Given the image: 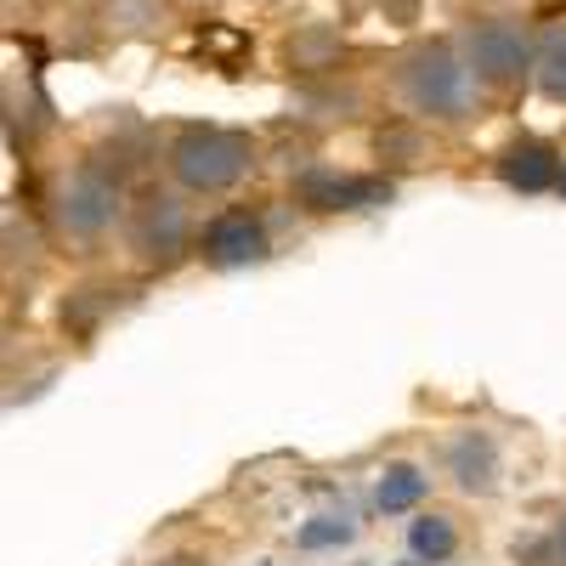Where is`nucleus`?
<instances>
[{
	"label": "nucleus",
	"mask_w": 566,
	"mask_h": 566,
	"mask_svg": "<svg viewBox=\"0 0 566 566\" xmlns=\"http://www.w3.org/2000/svg\"><path fill=\"white\" fill-rule=\"evenodd\" d=\"M459 52H464V63H470L482 91H510V85L533 80L538 34L510 12H488V18H470L459 29Z\"/></svg>",
	"instance_id": "5"
},
{
	"label": "nucleus",
	"mask_w": 566,
	"mask_h": 566,
	"mask_svg": "<svg viewBox=\"0 0 566 566\" xmlns=\"http://www.w3.org/2000/svg\"><path fill=\"white\" fill-rule=\"evenodd\" d=\"M391 85L413 119H437V125H459L482 103V85L470 74L459 40H413L391 69Z\"/></svg>",
	"instance_id": "1"
},
{
	"label": "nucleus",
	"mask_w": 566,
	"mask_h": 566,
	"mask_svg": "<svg viewBox=\"0 0 566 566\" xmlns=\"http://www.w3.org/2000/svg\"><path fill=\"white\" fill-rule=\"evenodd\" d=\"M176 0H103V29L114 40H159Z\"/></svg>",
	"instance_id": "13"
},
{
	"label": "nucleus",
	"mask_w": 566,
	"mask_h": 566,
	"mask_svg": "<svg viewBox=\"0 0 566 566\" xmlns=\"http://www.w3.org/2000/svg\"><path fill=\"white\" fill-rule=\"evenodd\" d=\"M549 549H555V566H566V510H560V522L549 527Z\"/></svg>",
	"instance_id": "20"
},
{
	"label": "nucleus",
	"mask_w": 566,
	"mask_h": 566,
	"mask_svg": "<svg viewBox=\"0 0 566 566\" xmlns=\"http://www.w3.org/2000/svg\"><path fill=\"white\" fill-rule=\"evenodd\" d=\"M125 250L148 272H176L187 255H199V227L181 187H148L125 210Z\"/></svg>",
	"instance_id": "4"
},
{
	"label": "nucleus",
	"mask_w": 566,
	"mask_h": 566,
	"mask_svg": "<svg viewBox=\"0 0 566 566\" xmlns=\"http://www.w3.org/2000/svg\"><path fill=\"white\" fill-rule=\"evenodd\" d=\"M266 255H272V232H266V216L250 205H227L199 227V261L210 272H244V266H261Z\"/></svg>",
	"instance_id": "7"
},
{
	"label": "nucleus",
	"mask_w": 566,
	"mask_h": 566,
	"mask_svg": "<svg viewBox=\"0 0 566 566\" xmlns=\"http://www.w3.org/2000/svg\"><path fill=\"white\" fill-rule=\"evenodd\" d=\"M368 108L363 85L346 80V74H328V80H301L295 97H290V114L301 125H352L357 114Z\"/></svg>",
	"instance_id": "11"
},
{
	"label": "nucleus",
	"mask_w": 566,
	"mask_h": 566,
	"mask_svg": "<svg viewBox=\"0 0 566 566\" xmlns=\"http://www.w3.org/2000/svg\"><path fill=\"white\" fill-rule=\"evenodd\" d=\"M437 159V142L424 130V119H386L374 130V165L386 176H408V170H424Z\"/></svg>",
	"instance_id": "12"
},
{
	"label": "nucleus",
	"mask_w": 566,
	"mask_h": 566,
	"mask_svg": "<svg viewBox=\"0 0 566 566\" xmlns=\"http://www.w3.org/2000/svg\"><path fill=\"white\" fill-rule=\"evenodd\" d=\"M176 7H187V12H199V7H221V0H176Z\"/></svg>",
	"instance_id": "21"
},
{
	"label": "nucleus",
	"mask_w": 566,
	"mask_h": 566,
	"mask_svg": "<svg viewBox=\"0 0 566 566\" xmlns=\"http://www.w3.org/2000/svg\"><path fill=\"white\" fill-rule=\"evenodd\" d=\"M380 18L397 23V29H413L419 23V0H380Z\"/></svg>",
	"instance_id": "19"
},
{
	"label": "nucleus",
	"mask_w": 566,
	"mask_h": 566,
	"mask_svg": "<svg viewBox=\"0 0 566 566\" xmlns=\"http://www.w3.org/2000/svg\"><path fill=\"white\" fill-rule=\"evenodd\" d=\"M261 7H283V0H261Z\"/></svg>",
	"instance_id": "23"
},
{
	"label": "nucleus",
	"mask_w": 566,
	"mask_h": 566,
	"mask_svg": "<svg viewBox=\"0 0 566 566\" xmlns=\"http://www.w3.org/2000/svg\"><path fill=\"white\" fill-rule=\"evenodd\" d=\"M114 295L119 290H80V295H69L63 301V328H74V335H97V323L119 306Z\"/></svg>",
	"instance_id": "17"
},
{
	"label": "nucleus",
	"mask_w": 566,
	"mask_h": 566,
	"mask_svg": "<svg viewBox=\"0 0 566 566\" xmlns=\"http://www.w3.org/2000/svg\"><path fill=\"white\" fill-rule=\"evenodd\" d=\"M453 549H459L453 515H442V510H419L413 522H408V555H413V560L442 566V560H453Z\"/></svg>",
	"instance_id": "16"
},
{
	"label": "nucleus",
	"mask_w": 566,
	"mask_h": 566,
	"mask_svg": "<svg viewBox=\"0 0 566 566\" xmlns=\"http://www.w3.org/2000/svg\"><path fill=\"white\" fill-rule=\"evenodd\" d=\"M52 227H57V239L63 244H103L108 232L125 221V181H119V170L114 165H103V159H80V165H69L57 181H52Z\"/></svg>",
	"instance_id": "3"
},
{
	"label": "nucleus",
	"mask_w": 566,
	"mask_h": 566,
	"mask_svg": "<svg viewBox=\"0 0 566 566\" xmlns=\"http://www.w3.org/2000/svg\"><path fill=\"white\" fill-rule=\"evenodd\" d=\"M165 170L170 187H181L187 199H221L250 181L255 142L250 130H227V125H181L165 148Z\"/></svg>",
	"instance_id": "2"
},
{
	"label": "nucleus",
	"mask_w": 566,
	"mask_h": 566,
	"mask_svg": "<svg viewBox=\"0 0 566 566\" xmlns=\"http://www.w3.org/2000/svg\"><path fill=\"white\" fill-rule=\"evenodd\" d=\"M560 193H566V176H560Z\"/></svg>",
	"instance_id": "24"
},
{
	"label": "nucleus",
	"mask_w": 566,
	"mask_h": 566,
	"mask_svg": "<svg viewBox=\"0 0 566 566\" xmlns=\"http://www.w3.org/2000/svg\"><path fill=\"white\" fill-rule=\"evenodd\" d=\"M397 199V176L386 170H335V165H306L295 170V205L306 216H363L386 210Z\"/></svg>",
	"instance_id": "6"
},
{
	"label": "nucleus",
	"mask_w": 566,
	"mask_h": 566,
	"mask_svg": "<svg viewBox=\"0 0 566 566\" xmlns=\"http://www.w3.org/2000/svg\"><path fill=\"white\" fill-rule=\"evenodd\" d=\"M442 464H448V476H453V488H459L464 499H488V493H499V442H493L488 431H476V424L448 437Z\"/></svg>",
	"instance_id": "10"
},
{
	"label": "nucleus",
	"mask_w": 566,
	"mask_h": 566,
	"mask_svg": "<svg viewBox=\"0 0 566 566\" xmlns=\"http://www.w3.org/2000/svg\"><path fill=\"white\" fill-rule=\"evenodd\" d=\"M533 91L544 103L566 108V18L538 29V52H533Z\"/></svg>",
	"instance_id": "15"
},
{
	"label": "nucleus",
	"mask_w": 566,
	"mask_h": 566,
	"mask_svg": "<svg viewBox=\"0 0 566 566\" xmlns=\"http://www.w3.org/2000/svg\"><path fill=\"white\" fill-rule=\"evenodd\" d=\"M283 69H290L295 80H328V74H346V57H352V40L340 23L328 18H306L295 23L290 34H283Z\"/></svg>",
	"instance_id": "9"
},
{
	"label": "nucleus",
	"mask_w": 566,
	"mask_h": 566,
	"mask_svg": "<svg viewBox=\"0 0 566 566\" xmlns=\"http://www.w3.org/2000/svg\"><path fill=\"white\" fill-rule=\"evenodd\" d=\"M397 566H424V560H397Z\"/></svg>",
	"instance_id": "22"
},
{
	"label": "nucleus",
	"mask_w": 566,
	"mask_h": 566,
	"mask_svg": "<svg viewBox=\"0 0 566 566\" xmlns=\"http://www.w3.org/2000/svg\"><path fill=\"white\" fill-rule=\"evenodd\" d=\"M424 493H431V476H424L419 464H408V459H391L380 470V482H374V510L380 515H408V510L424 504Z\"/></svg>",
	"instance_id": "14"
},
{
	"label": "nucleus",
	"mask_w": 566,
	"mask_h": 566,
	"mask_svg": "<svg viewBox=\"0 0 566 566\" xmlns=\"http://www.w3.org/2000/svg\"><path fill=\"white\" fill-rule=\"evenodd\" d=\"M357 538V522H346V515H312V522L295 533V549H340V544H352Z\"/></svg>",
	"instance_id": "18"
},
{
	"label": "nucleus",
	"mask_w": 566,
	"mask_h": 566,
	"mask_svg": "<svg viewBox=\"0 0 566 566\" xmlns=\"http://www.w3.org/2000/svg\"><path fill=\"white\" fill-rule=\"evenodd\" d=\"M493 176L522 199H538V193H560V176H566V159L549 136H510L504 148L493 154Z\"/></svg>",
	"instance_id": "8"
}]
</instances>
